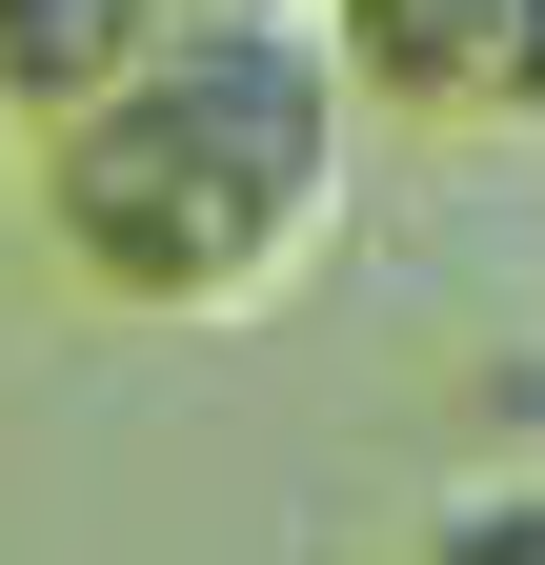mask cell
<instances>
[{"label":"cell","mask_w":545,"mask_h":565,"mask_svg":"<svg viewBox=\"0 0 545 565\" xmlns=\"http://www.w3.org/2000/svg\"><path fill=\"white\" fill-rule=\"evenodd\" d=\"M142 41H162V0H0V121H21V141L82 121Z\"/></svg>","instance_id":"obj_3"},{"label":"cell","mask_w":545,"mask_h":565,"mask_svg":"<svg viewBox=\"0 0 545 565\" xmlns=\"http://www.w3.org/2000/svg\"><path fill=\"white\" fill-rule=\"evenodd\" d=\"M344 162H364V102L323 61V21H162L82 121L21 141V202H41V263L82 303L263 323L344 243Z\"/></svg>","instance_id":"obj_1"},{"label":"cell","mask_w":545,"mask_h":565,"mask_svg":"<svg viewBox=\"0 0 545 565\" xmlns=\"http://www.w3.org/2000/svg\"><path fill=\"white\" fill-rule=\"evenodd\" d=\"M162 21H323V0H162Z\"/></svg>","instance_id":"obj_5"},{"label":"cell","mask_w":545,"mask_h":565,"mask_svg":"<svg viewBox=\"0 0 545 565\" xmlns=\"http://www.w3.org/2000/svg\"><path fill=\"white\" fill-rule=\"evenodd\" d=\"M404 565H545V465H464Z\"/></svg>","instance_id":"obj_4"},{"label":"cell","mask_w":545,"mask_h":565,"mask_svg":"<svg viewBox=\"0 0 545 565\" xmlns=\"http://www.w3.org/2000/svg\"><path fill=\"white\" fill-rule=\"evenodd\" d=\"M323 61L404 141H545V0H323Z\"/></svg>","instance_id":"obj_2"}]
</instances>
